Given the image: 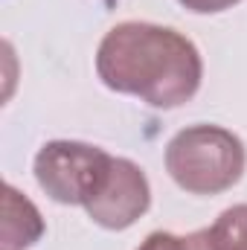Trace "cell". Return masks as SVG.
Instances as JSON below:
<instances>
[{
    "instance_id": "6da1fadb",
    "label": "cell",
    "mask_w": 247,
    "mask_h": 250,
    "mask_svg": "<svg viewBox=\"0 0 247 250\" xmlns=\"http://www.w3.org/2000/svg\"><path fill=\"white\" fill-rule=\"evenodd\" d=\"M96 73L105 87L172 111L201 90L204 59L184 32L172 26L125 21L99 41Z\"/></svg>"
},
{
    "instance_id": "7a4b0ae2",
    "label": "cell",
    "mask_w": 247,
    "mask_h": 250,
    "mask_svg": "<svg viewBox=\"0 0 247 250\" xmlns=\"http://www.w3.org/2000/svg\"><path fill=\"white\" fill-rule=\"evenodd\" d=\"M245 166V143L221 125H189L166 146V172L189 195H221L233 189Z\"/></svg>"
},
{
    "instance_id": "3957f363",
    "label": "cell",
    "mask_w": 247,
    "mask_h": 250,
    "mask_svg": "<svg viewBox=\"0 0 247 250\" xmlns=\"http://www.w3.org/2000/svg\"><path fill=\"white\" fill-rule=\"evenodd\" d=\"M114 154L79 140H53L35 154V181L53 201L87 207L111 172Z\"/></svg>"
},
{
    "instance_id": "277c9868",
    "label": "cell",
    "mask_w": 247,
    "mask_h": 250,
    "mask_svg": "<svg viewBox=\"0 0 247 250\" xmlns=\"http://www.w3.org/2000/svg\"><path fill=\"white\" fill-rule=\"evenodd\" d=\"M148 207H151V187L145 172L128 157H114L105 184L96 192V198L84 207V212L93 218V224L105 230H128L148 212Z\"/></svg>"
},
{
    "instance_id": "5b68a950",
    "label": "cell",
    "mask_w": 247,
    "mask_h": 250,
    "mask_svg": "<svg viewBox=\"0 0 247 250\" xmlns=\"http://www.w3.org/2000/svg\"><path fill=\"white\" fill-rule=\"evenodd\" d=\"M3 250H26L44 236L41 212L15 187H3Z\"/></svg>"
},
{
    "instance_id": "8992f818",
    "label": "cell",
    "mask_w": 247,
    "mask_h": 250,
    "mask_svg": "<svg viewBox=\"0 0 247 250\" xmlns=\"http://www.w3.org/2000/svg\"><path fill=\"white\" fill-rule=\"evenodd\" d=\"M206 233L215 250H247V204L224 209Z\"/></svg>"
},
{
    "instance_id": "52a82bcc",
    "label": "cell",
    "mask_w": 247,
    "mask_h": 250,
    "mask_svg": "<svg viewBox=\"0 0 247 250\" xmlns=\"http://www.w3.org/2000/svg\"><path fill=\"white\" fill-rule=\"evenodd\" d=\"M137 250H186L184 236H175V233H166V230H154L148 233Z\"/></svg>"
},
{
    "instance_id": "ba28073f",
    "label": "cell",
    "mask_w": 247,
    "mask_h": 250,
    "mask_svg": "<svg viewBox=\"0 0 247 250\" xmlns=\"http://www.w3.org/2000/svg\"><path fill=\"white\" fill-rule=\"evenodd\" d=\"M184 9L195 12V15H215V12H224L230 6H236L239 0H178Z\"/></svg>"
},
{
    "instance_id": "9c48e42d",
    "label": "cell",
    "mask_w": 247,
    "mask_h": 250,
    "mask_svg": "<svg viewBox=\"0 0 247 250\" xmlns=\"http://www.w3.org/2000/svg\"><path fill=\"white\" fill-rule=\"evenodd\" d=\"M184 245H186V250H215L212 248V242H209L206 227H204V230H195V233H189V236H184Z\"/></svg>"
}]
</instances>
